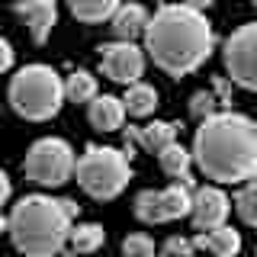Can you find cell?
Listing matches in <instances>:
<instances>
[{
  "label": "cell",
  "instance_id": "obj_1",
  "mask_svg": "<svg viewBox=\"0 0 257 257\" xmlns=\"http://www.w3.org/2000/svg\"><path fill=\"white\" fill-rule=\"evenodd\" d=\"M193 161L206 180L244 183L257 174V119L244 112H219L199 122L193 135Z\"/></svg>",
  "mask_w": 257,
  "mask_h": 257
},
{
  "label": "cell",
  "instance_id": "obj_2",
  "mask_svg": "<svg viewBox=\"0 0 257 257\" xmlns=\"http://www.w3.org/2000/svg\"><path fill=\"white\" fill-rule=\"evenodd\" d=\"M215 48V29L206 13L183 4H164L151 16L145 32V52L171 77H187L209 61Z\"/></svg>",
  "mask_w": 257,
  "mask_h": 257
},
{
  "label": "cell",
  "instance_id": "obj_3",
  "mask_svg": "<svg viewBox=\"0 0 257 257\" xmlns=\"http://www.w3.org/2000/svg\"><path fill=\"white\" fill-rule=\"evenodd\" d=\"M10 231L13 247L20 257H55L71 241L74 222L68 219L61 199L45 193H29L10 206V215L4 219Z\"/></svg>",
  "mask_w": 257,
  "mask_h": 257
},
{
  "label": "cell",
  "instance_id": "obj_4",
  "mask_svg": "<svg viewBox=\"0 0 257 257\" xmlns=\"http://www.w3.org/2000/svg\"><path fill=\"white\" fill-rule=\"evenodd\" d=\"M10 106L20 119L26 122H45L55 119L68 100L64 93V77L52 64H26V68L13 71L10 77Z\"/></svg>",
  "mask_w": 257,
  "mask_h": 257
},
{
  "label": "cell",
  "instance_id": "obj_5",
  "mask_svg": "<svg viewBox=\"0 0 257 257\" xmlns=\"http://www.w3.org/2000/svg\"><path fill=\"white\" fill-rule=\"evenodd\" d=\"M77 183L90 199H116L132 180V158L122 148L109 145H87L84 155L77 158Z\"/></svg>",
  "mask_w": 257,
  "mask_h": 257
},
{
  "label": "cell",
  "instance_id": "obj_6",
  "mask_svg": "<svg viewBox=\"0 0 257 257\" xmlns=\"http://www.w3.org/2000/svg\"><path fill=\"white\" fill-rule=\"evenodd\" d=\"M23 174H26V180H32L36 187L58 190L77 174V155L64 139L48 135V139L32 142V148L26 151V158H23Z\"/></svg>",
  "mask_w": 257,
  "mask_h": 257
},
{
  "label": "cell",
  "instance_id": "obj_7",
  "mask_svg": "<svg viewBox=\"0 0 257 257\" xmlns=\"http://www.w3.org/2000/svg\"><path fill=\"white\" fill-rule=\"evenodd\" d=\"M193 193L187 183H171L164 190H142L135 196V219L145 225H167L193 212Z\"/></svg>",
  "mask_w": 257,
  "mask_h": 257
},
{
  "label": "cell",
  "instance_id": "obj_8",
  "mask_svg": "<svg viewBox=\"0 0 257 257\" xmlns=\"http://www.w3.org/2000/svg\"><path fill=\"white\" fill-rule=\"evenodd\" d=\"M222 61L231 84L257 93V23H244L225 39Z\"/></svg>",
  "mask_w": 257,
  "mask_h": 257
},
{
  "label": "cell",
  "instance_id": "obj_9",
  "mask_svg": "<svg viewBox=\"0 0 257 257\" xmlns=\"http://www.w3.org/2000/svg\"><path fill=\"white\" fill-rule=\"evenodd\" d=\"M100 71L103 77H109L112 84H142L145 74V48H139L135 42H106L100 45Z\"/></svg>",
  "mask_w": 257,
  "mask_h": 257
},
{
  "label": "cell",
  "instance_id": "obj_10",
  "mask_svg": "<svg viewBox=\"0 0 257 257\" xmlns=\"http://www.w3.org/2000/svg\"><path fill=\"white\" fill-rule=\"evenodd\" d=\"M180 135V125L177 122H167V119H155V122H148V125H128L122 128V151L128 158H135V151H164L167 145H174V142H180L177 139Z\"/></svg>",
  "mask_w": 257,
  "mask_h": 257
},
{
  "label": "cell",
  "instance_id": "obj_11",
  "mask_svg": "<svg viewBox=\"0 0 257 257\" xmlns=\"http://www.w3.org/2000/svg\"><path fill=\"white\" fill-rule=\"evenodd\" d=\"M231 212V199L222 193V187H215V183H209V187H199L193 193V212L190 219L196 225V231H212V228H222V225H228Z\"/></svg>",
  "mask_w": 257,
  "mask_h": 257
},
{
  "label": "cell",
  "instance_id": "obj_12",
  "mask_svg": "<svg viewBox=\"0 0 257 257\" xmlns=\"http://www.w3.org/2000/svg\"><path fill=\"white\" fill-rule=\"evenodd\" d=\"M13 10L26 23L32 42L45 45L52 29H55V23H58V4L55 0H13Z\"/></svg>",
  "mask_w": 257,
  "mask_h": 257
},
{
  "label": "cell",
  "instance_id": "obj_13",
  "mask_svg": "<svg viewBox=\"0 0 257 257\" xmlns=\"http://www.w3.org/2000/svg\"><path fill=\"white\" fill-rule=\"evenodd\" d=\"M125 116H128L125 100L122 96H112V93H100L90 106H87V119H90V125L100 128V132H122Z\"/></svg>",
  "mask_w": 257,
  "mask_h": 257
},
{
  "label": "cell",
  "instance_id": "obj_14",
  "mask_svg": "<svg viewBox=\"0 0 257 257\" xmlns=\"http://www.w3.org/2000/svg\"><path fill=\"white\" fill-rule=\"evenodd\" d=\"M148 26H151V13L142 4H122L119 13L109 20V29L119 42H135L139 36L148 32Z\"/></svg>",
  "mask_w": 257,
  "mask_h": 257
},
{
  "label": "cell",
  "instance_id": "obj_15",
  "mask_svg": "<svg viewBox=\"0 0 257 257\" xmlns=\"http://www.w3.org/2000/svg\"><path fill=\"white\" fill-rule=\"evenodd\" d=\"M196 251H203L206 257H238L241 251V235L238 228L231 225H222V228H212V231H199L193 238Z\"/></svg>",
  "mask_w": 257,
  "mask_h": 257
},
{
  "label": "cell",
  "instance_id": "obj_16",
  "mask_svg": "<svg viewBox=\"0 0 257 257\" xmlns=\"http://www.w3.org/2000/svg\"><path fill=\"white\" fill-rule=\"evenodd\" d=\"M158 164L167 177H174V183H187L190 190H199L196 180H193V174H190V167L196 164V161H193V148H183L180 142H174V145H167L164 151H158Z\"/></svg>",
  "mask_w": 257,
  "mask_h": 257
},
{
  "label": "cell",
  "instance_id": "obj_17",
  "mask_svg": "<svg viewBox=\"0 0 257 257\" xmlns=\"http://www.w3.org/2000/svg\"><path fill=\"white\" fill-rule=\"evenodd\" d=\"M122 0H68V10L77 16L80 23H103L119 13Z\"/></svg>",
  "mask_w": 257,
  "mask_h": 257
},
{
  "label": "cell",
  "instance_id": "obj_18",
  "mask_svg": "<svg viewBox=\"0 0 257 257\" xmlns=\"http://www.w3.org/2000/svg\"><path fill=\"white\" fill-rule=\"evenodd\" d=\"M103 241H106V228H103L100 222H77L74 228H71V251L74 254H93L103 247Z\"/></svg>",
  "mask_w": 257,
  "mask_h": 257
},
{
  "label": "cell",
  "instance_id": "obj_19",
  "mask_svg": "<svg viewBox=\"0 0 257 257\" xmlns=\"http://www.w3.org/2000/svg\"><path fill=\"white\" fill-rule=\"evenodd\" d=\"M64 93H68L71 103H87V106H90L96 96H100V84H96V77L90 71L77 68V71H71V74L64 77Z\"/></svg>",
  "mask_w": 257,
  "mask_h": 257
},
{
  "label": "cell",
  "instance_id": "obj_20",
  "mask_svg": "<svg viewBox=\"0 0 257 257\" xmlns=\"http://www.w3.org/2000/svg\"><path fill=\"white\" fill-rule=\"evenodd\" d=\"M125 109H128V116H139V119H145V116H151V112L158 109V90L151 84H132V87H125Z\"/></svg>",
  "mask_w": 257,
  "mask_h": 257
},
{
  "label": "cell",
  "instance_id": "obj_21",
  "mask_svg": "<svg viewBox=\"0 0 257 257\" xmlns=\"http://www.w3.org/2000/svg\"><path fill=\"white\" fill-rule=\"evenodd\" d=\"M235 212H238V219L244 225L257 228V174L238 187V193H235Z\"/></svg>",
  "mask_w": 257,
  "mask_h": 257
},
{
  "label": "cell",
  "instance_id": "obj_22",
  "mask_svg": "<svg viewBox=\"0 0 257 257\" xmlns=\"http://www.w3.org/2000/svg\"><path fill=\"white\" fill-rule=\"evenodd\" d=\"M219 112H228L222 106V100L215 96V90H196L190 96V116L196 119V122H206V119L219 116Z\"/></svg>",
  "mask_w": 257,
  "mask_h": 257
},
{
  "label": "cell",
  "instance_id": "obj_23",
  "mask_svg": "<svg viewBox=\"0 0 257 257\" xmlns=\"http://www.w3.org/2000/svg\"><path fill=\"white\" fill-rule=\"evenodd\" d=\"M122 257H158L155 254V238L145 231H132L122 238Z\"/></svg>",
  "mask_w": 257,
  "mask_h": 257
},
{
  "label": "cell",
  "instance_id": "obj_24",
  "mask_svg": "<svg viewBox=\"0 0 257 257\" xmlns=\"http://www.w3.org/2000/svg\"><path fill=\"white\" fill-rule=\"evenodd\" d=\"M161 254H167V257H196V244H193V238L171 235L164 241V247H161Z\"/></svg>",
  "mask_w": 257,
  "mask_h": 257
},
{
  "label": "cell",
  "instance_id": "obj_25",
  "mask_svg": "<svg viewBox=\"0 0 257 257\" xmlns=\"http://www.w3.org/2000/svg\"><path fill=\"white\" fill-rule=\"evenodd\" d=\"M212 90H215V96L222 100V106H225V109H231V84H228V80H225V77H215Z\"/></svg>",
  "mask_w": 257,
  "mask_h": 257
},
{
  "label": "cell",
  "instance_id": "obj_26",
  "mask_svg": "<svg viewBox=\"0 0 257 257\" xmlns=\"http://www.w3.org/2000/svg\"><path fill=\"white\" fill-rule=\"evenodd\" d=\"M0 68H4V71H13V42H10V39H4V42H0Z\"/></svg>",
  "mask_w": 257,
  "mask_h": 257
},
{
  "label": "cell",
  "instance_id": "obj_27",
  "mask_svg": "<svg viewBox=\"0 0 257 257\" xmlns=\"http://www.w3.org/2000/svg\"><path fill=\"white\" fill-rule=\"evenodd\" d=\"M0 196H4V203H10V199H13V180L7 174H0Z\"/></svg>",
  "mask_w": 257,
  "mask_h": 257
},
{
  "label": "cell",
  "instance_id": "obj_28",
  "mask_svg": "<svg viewBox=\"0 0 257 257\" xmlns=\"http://www.w3.org/2000/svg\"><path fill=\"white\" fill-rule=\"evenodd\" d=\"M177 4H183V7H190V10H199V13H206L209 7L215 4V0H177Z\"/></svg>",
  "mask_w": 257,
  "mask_h": 257
},
{
  "label": "cell",
  "instance_id": "obj_29",
  "mask_svg": "<svg viewBox=\"0 0 257 257\" xmlns=\"http://www.w3.org/2000/svg\"><path fill=\"white\" fill-rule=\"evenodd\" d=\"M61 206H64V212H68V219L74 222V219H77V212H80V206L74 203V199H64V196H61Z\"/></svg>",
  "mask_w": 257,
  "mask_h": 257
},
{
  "label": "cell",
  "instance_id": "obj_30",
  "mask_svg": "<svg viewBox=\"0 0 257 257\" xmlns=\"http://www.w3.org/2000/svg\"><path fill=\"white\" fill-rule=\"evenodd\" d=\"M254 257H257V241H254Z\"/></svg>",
  "mask_w": 257,
  "mask_h": 257
},
{
  "label": "cell",
  "instance_id": "obj_31",
  "mask_svg": "<svg viewBox=\"0 0 257 257\" xmlns=\"http://www.w3.org/2000/svg\"><path fill=\"white\" fill-rule=\"evenodd\" d=\"M158 257H167V254H158Z\"/></svg>",
  "mask_w": 257,
  "mask_h": 257
},
{
  "label": "cell",
  "instance_id": "obj_32",
  "mask_svg": "<svg viewBox=\"0 0 257 257\" xmlns=\"http://www.w3.org/2000/svg\"><path fill=\"white\" fill-rule=\"evenodd\" d=\"M254 7H257V0H254Z\"/></svg>",
  "mask_w": 257,
  "mask_h": 257
}]
</instances>
